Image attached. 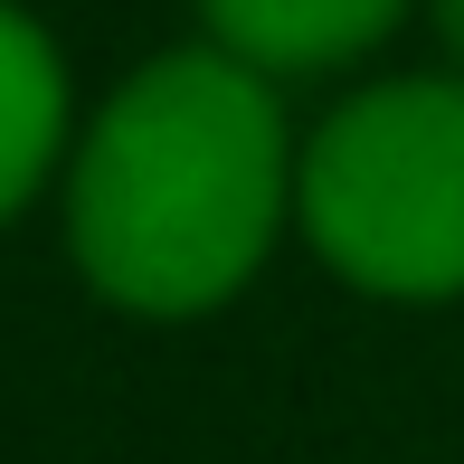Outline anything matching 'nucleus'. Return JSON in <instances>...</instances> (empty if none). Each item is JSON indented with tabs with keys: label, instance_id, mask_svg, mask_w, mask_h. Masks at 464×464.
<instances>
[{
	"label": "nucleus",
	"instance_id": "1",
	"mask_svg": "<svg viewBox=\"0 0 464 464\" xmlns=\"http://www.w3.org/2000/svg\"><path fill=\"white\" fill-rule=\"evenodd\" d=\"M294 171L304 152L276 86L218 48H171L86 123L67 171V246L104 304L189 323L266 266L294 218Z\"/></svg>",
	"mask_w": 464,
	"mask_h": 464
},
{
	"label": "nucleus",
	"instance_id": "2",
	"mask_svg": "<svg viewBox=\"0 0 464 464\" xmlns=\"http://www.w3.org/2000/svg\"><path fill=\"white\" fill-rule=\"evenodd\" d=\"M313 256L379 304L464 294V76H389L323 114L294 171Z\"/></svg>",
	"mask_w": 464,
	"mask_h": 464
},
{
	"label": "nucleus",
	"instance_id": "3",
	"mask_svg": "<svg viewBox=\"0 0 464 464\" xmlns=\"http://www.w3.org/2000/svg\"><path fill=\"white\" fill-rule=\"evenodd\" d=\"M398 10L408 0H199L208 48L256 67L266 86L276 76H332L351 57H370L398 29Z\"/></svg>",
	"mask_w": 464,
	"mask_h": 464
},
{
	"label": "nucleus",
	"instance_id": "4",
	"mask_svg": "<svg viewBox=\"0 0 464 464\" xmlns=\"http://www.w3.org/2000/svg\"><path fill=\"white\" fill-rule=\"evenodd\" d=\"M57 152H67V67H57L48 29L0 0V218L38 199Z\"/></svg>",
	"mask_w": 464,
	"mask_h": 464
},
{
	"label": "nucleus",
	"instance_id": "5",
	"mask_svg": "<svg viewBox=\"0 0 464 464\" xmlns=\"http://www.w3.org/2000/svg\"><path fill=\"white\" fill-rule=\"evenodd\" d=\"M436 38H446V57H455V76H464V0H436Z\"/></svg>",
	"mask_w": 464,
	"mask_h": 464
}]
</instances>
